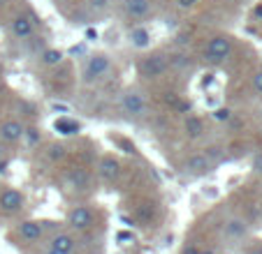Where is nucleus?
Listing matches in <instances>:
<instances>
[{"label":"nucleus","instance_id":"11","mask_svg":"<svg viewBox=\"0 0 262 254\" xmlns=\"http://www.w3.org/2000/svg\"><path fill=\"white\" fill-rule=\"evenodd\" d=\"M121 176V162L116 160L114 155H104L102 160L98 162V178L107 185H114Z\"/></svg>","mask_w":262,"mask_h":254},{"label":"nucleus","instance_id":"13","mask_svg":"<svg viewBox=\"0 0 262 254\" xmlns=\"http://www.w3.org/2000/svg\"><path fill=\"white\" fill-rule=\"evenodd\" d=\"M26 137V127L24 122L19 120H5V122H0V141L5 143V146H14V143L24 141Z\"/></svg>","mask_w":262,"mask_h":254},{"label":"nucleus","instance_id":"17","mask_svg":"<svg viewBox=\"0 0 262 254\" xmlns=\"http://www.w3.org/2000/svg\"><path fill=\"white\" fill-rule=\"evenodd\" d=\"M81 7L89 12V16L93 21L104 19L109 12L114 10V0H81Z\"/></svg>","mask_w":262,"mask_h":254},{"label":"nucleus","instance_id":"8","mask_svg":"<svg viewBox=\"0 0 262 254\" xmlns=\"http://www.w3.org/2000/svg\"><path fill=\"white\" fill-rule=\"evenodd\" d=\"M51 222H42V220H26L16 226V234L24 243H40L45 238L47 229H49Z\"/></svg>","mask_w":262,"mask_h":254},{"label":"nucleus","instance_id":"31","mask_svg":"<svg viewBox=\"0 0 262 254\" xmlns=\"http://www.w3.org/2000/svg\"><path fill=\"white\" fill-rule=\"evenodd\" d=\"M70 3H74V0H70Z\"/></svg>","mask_w":262,"mask_h":254},{"label":"nucleus","instance_id":"4","mask_svg":"<svg viewBox=\"0 0 262 254\" xmlns=\"http://www.w3.org/2000/svg\"><path fill=\"white\" fill-rule=\"evenodd\" d=\"M65 224L70 226L72 231H89L95 226V213L91 206L86 204H79V206H72L68 210V215H65Z\"/></svg>","mask_w":262,"mask_h":254},{"label":"nucleus","instance_id":"12","mask_svg":"<svg viewBox=\"0 0 262 254\" xmlns=\"http://www.w3.org/2000/svg\"><path fill=\"white\" fill-rule=\"evenodd\" d=\"M213 169V162L209 160L207 153H193L190 157H186L183 162V171L188 173V176H204Z\"/></svg>","mask_w":262,"mask_h":254},{"label":"nucleus","instance_id":"14","mask_svg":"<svg viewBox=\"0 0 262 254\" xmlns=\"http://www.w3.org/2000/svg\"><path fill=\"white\" fill-rule=\"evenodd\" d=\"M223 236L228 240H244L248 236V222L242 215H230L223 222Z\"/></svg>","mask_w":262,"mask_h":254},{"label":"nucleus","instance_id":"29","mask_svg":"<svg viewBox=\"0 0 262 254\" xmlns=\"http://www.w3.org/2000/svg\"><path fill=\"white\" fill-rule=\"evenodd\" d=\"M0 72H3V65H0Z\"/></svg>","mask_w":262,"mask_h":254},{"label":"nucleus","instance_id":"30","mask_svg":"<svg viewBox=\"0 0 262 254\" xmlns=\"http://www.w3.org/2000/svg\"><path fill=\"white\" fill-rule=\"evenodd\" d=\"M228 3H232V0H228Z\"/></svg>","mask_w":262,"mask_h":254},{"label":"nucleus","instance_id":"9","mask_svg":"<svg viewBox=\"0 0 262 254\" xmlns=\"http://www.w3.org/2000/svg\"><path fill=\"white\" fill-rule=\"evenodd\" d=\"M10 35L16 42H28L35 35V19L30 14H16L10 21Z\"/></svg>","mask_w":262,"mask_h":254},{"label":"nucleus","instance_id":"28","mask_svg":"<svg viewBox=\"0 0 262 254\" xmlns=\"http://www.w3.org/2000/svg\"><path fill=\"white\" fill-rule=\"evenodd\" d=\"M200 254H216L213 249H200Z\"/></svg>","mask_w":262,"mask_h":254},{"label":"nucleus","instance_id":"15","mask_svg":"<svg viewBox=\"0 0 262 254\" xmlns=\"http://www.w3.org/2000/svg\"><path fill=\"white\" fill-rule=\"evenodd\" d=\"M125 39H128V44L133 46V49H137V51L151 49V30H148L144 23H135L133 28L128 30Z\"/></svg>","mask_w":262,"mask_h":254},{"label":"nucleus","instance_id":"16","mask_svg":"<svg viewBox=\"0 0 262 254\" xmlns=\"http://www.w3.org/2000/svg\"><path fill=\"white\" fill-rule=\"evenodd\" d=\"M49 247L56 249V252H63V254H72L77 249V238H74L72 231H58L49 238Z\"/></svg>","mask_w":262,"mask_h":254},{"label":"nucleus","instance_id":"24","mask_svg":"<svg viewBox=\"0 0 262 254\" xmlns=\"http://www.w3.org/2000/svg\"><path fill=\"white\" fill-rule=\"evenodd\" d=\"M253 171H255V173H262V153H257V155L255 157H253Z\"/></svg>","mask_w":262,"mask_h":254},{"label":"nucleus","instance_id":"2","mask_svg":"<svg viewBox=\"0 0 262 254\" xmlns=\"http://www.w3.org/2000/svg\"><path fill=\"white\" fill-rule=\"evenodd\" d=\"M232 51H234V39L230 37V35H213L207 42V46H204L202 58L207 65L218 67V65H223L225 60H230Z\"/></svg>","mask_w":262,"mask_h":254},{"label":"nucleus","instance_id":"20","mask_svg":"<svg viewBox=\"0 0 262 254\" xmlns=\"http://www.w3.org/2000/svg\"><path fill=\"white\" fill-rule=\"evenodd\" d=\"M65 157H68V148H65V146H60V143H56V146H51V148H49V153H47V160H49V162H54V164H56V162H63Z\"/></svg>","mask_w":262,"mask_h":254},{"label":"nucleus","instance_id":"18","mask_svg":"<svg viewBox=\"0 0 262 254\" xmlns=\"http://www.w3.org/2000/svg\"><path fill=\"white\" fill-rule=\"evenodd\" d=\"M37 58H40V65L42 67H58L60 63H63V58H65V54L60 49H45L42 51L40 56H37Z\"/></svg>","mask_w":262,"mask_h":254},{"label":"nucleus","instance_id":"6","mask_svg":"<svg viewBox=\"0 0 262 254\" xmlns=\"http://www.w3.org/2000/svg\"><path fill=\"white\" fill-rule=\"evenodd\" d=\"M137 69H139V74H142L144 79H163L165 74L169 72L167 56H160V54L144 56V58L137 63Z\"/></svg>","mask_w":262,"mask_h":254},{"label":"nucleus","instance_id":"27","mask_svg":"<svg viewBox=\"0 0 262 254\" xmlns=\"http://www.w3.org/2000/svg\"><path fill=\"white\" fill-rule=\"evenodd\" d=\"M3 155H5V143L0 141V157H3Z\"/></svg>","mask_w":262,"mask_h":254},{"label":"nucleus","instance_id":"23","mask_svg":"<svg viewBox=\"0 0 262 254\" xmlns=\"http://www.w3.org/2000/svg\"><path fill=\"white\" fill-rule=\"evenodd\" d=\"M213 118H216V120H230L232 111H230V109H218V111L213 113Z\"/></svg>","mask_w":262,"mask_h":254},{"label":"nucleus","instance_id":"10","mask_svg":"<svg viewBox=\"0 0 262 254\" xmlns=\"http://www.w3.org/2000/svg\"><path fill=\"white\" fill-rule=\"evenodd\" d=\"M65 185L74 192H89L93 187V176H91L89 169L84 166H77V169H70L68 176H65Z\"/></svg>","mask_w":262,"mask_h":254},{"label":"nucleus","instance_id":"7","mask_svg":"<svg viewBox=\"0 0 262 254\" xmlns=\"http://www.w3.org/2000/svg\"><path fill=\"white\" fill-rule=\"evenodd\" d=\"M26 206V194L16 187H3L0 190V213L14 215Z\"/></svg>","mask_w":262,"mask_h":254},{"label":"nucleus","instance_id":"5","mask_svg":"<svg viewBox=\"0 0 262 254\" xmlns=\"http://www.w3.org/2000/svg\"><path fill=\"white\" fill-rule=\"evenodd\" d=\"M154 14V0H121V16L130 23H144Z\"/></svg>","mask_w":262,"mask_h":254},{"label":"nucleus","instance_id":"26","mask_svg":"<svg viewBox=\"0 0 262 254\" xmlns=\"http://www.w3.org/2000/svg\"><path fill=\"white\" fill-rule=\"evenodd\" d=\"M45 254H63V252H56V249H51V247H47V252Z\"/></svg>","mask_w":262,"mask_h":254},{"label":"nucleus","instance_id":"19","mask_svg":"<svg viewBox=\"0 0 262 254\" xmlns=\"http://www.w3.org/2000/svg\"><path fill=\"white\" fill-rule=\"evenodd\" d=\"M183 130H186V137L188 139H200L204 134V122L198 116H188L183 122Z\"/></svg>","mask_w":262,"mask_h":254},{"label":"nucleus","instance_id":"3","mask_svg":"<svg viewBox=\"0 0 262 254\" xmlns=\"http://www.w3.org/2000/svg\"><path fill=\"white\" fill-rule=\"evenodd\" d=\"M119 109L125 118H130V120H142V118H146V113H148V99L142 90L128 88L123 95H121Z\"/></svg>","mask_w":262,"mask_h":254},{"label":"nucleus","instance_id":"21","mask_svg":"<svg viewBox=\"0 0 262 254\" xmlns=\"http://www.w3.org/2000/svg\"><path fill=\"white\" fill-rule=\"evenodd\" d=\"M200 3H202V0H174V7H177L179 12H193Z\"/></svg>","mask_w":262,"mask_h":254},{"label":"nucleus","instance_id":"1","mask_svg":"<svg viewBox=\"0 0 262 254\" xmlns=\"http://www.w3.org/2000/svg\"><path fill=\"white\" fill-rule=\"evenodd\" d=\"M114 72V63L107 54H89L81 63V83L84 86H98L107 81Z\"/></svg>","mask_w":262,"mask_h":254},{"label":"nucleus","instance_id":"22","mask_svg":"<svg viewBox=\"0 0 262 254\" xmlns=\"http://www.w3.org/2000/svg\"><path fill=\"white\" fill-rule=\"evenodd\" d=\"M251 88H253V93L260 95V97H262V69H260V72L253 74V79H251Z\"/></svg>","mask_w":262,"mask_h":254},{"label":"nucleus","instance_id":"25","mask_svg":"<svg viewBox=\"0 0 262 254\" xmlns=\"http://www.w3.org/2000/svg\"><path fill=\"white\" fill-rule=\"evenodd\" d=\"M183 254H200V247H195V245H188V247L183 249Z\"/></svg>","mask_w":262,"mask_h":254}]
</instances>
